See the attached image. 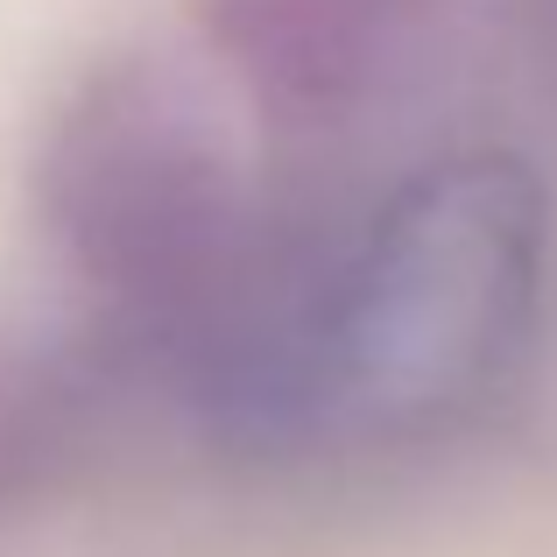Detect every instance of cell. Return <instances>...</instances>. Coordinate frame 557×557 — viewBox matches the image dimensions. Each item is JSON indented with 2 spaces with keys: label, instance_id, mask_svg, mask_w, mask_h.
I'll return each mask as SVG.
<instances>
[{
  "label": "cell",
  "instance_id": "cell-1",
  "mask_svg": "<svg viewBox=\"0 0 557 557\" xmlns=\"http://www.w3.org/2000/svg\"><path fill=\"white\" fill-rule=\"evenodd\" d=\"M544 297V190L516 156H451L395 190L311 318L297 403L332 437H417L473 409Z\"/></svg>",
  "mask_w": 557,
  "mask_h": 557
}]
</instances>
